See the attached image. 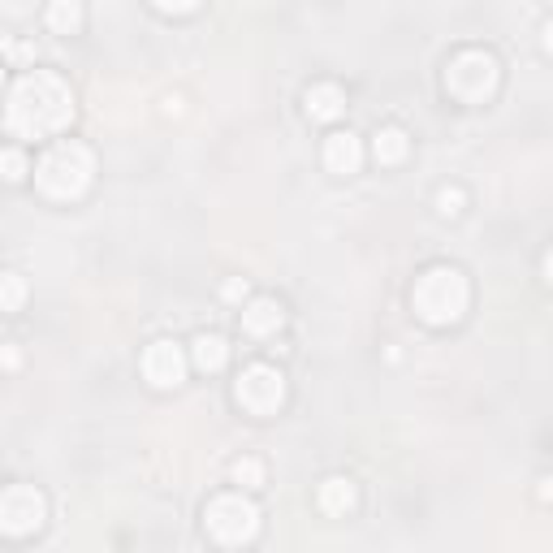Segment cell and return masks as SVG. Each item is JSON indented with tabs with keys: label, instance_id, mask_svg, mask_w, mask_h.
I'll return each mask as SVG.
<instances>
[{
	"label": "cell",
	"instance_id": "cell-15",
	"mask_svg": "<svg viewBox=\"0 0 553 553\" xmlns=\"http://www.w3.org/2000/svg\"><path fill=\"white\" fill-rule=\"evenodd\" d=\"M43 18H48V26H52L57 35H74L82 26V5L79 0H52Z\"/></svg>",
	"mask_w": 553,
	"mask_h": 553
},
{
	"label": "cell",
	"instance_id": "cell-25",
	"mask_svg": "<svg viewBox=\"0 0 553 553\" xmlns=\"http://www.w3.org/2000/svg\"><path fill=\"white\" fill-rule=\"evenodd\" d=\"M0 79H5V70H0Z\"/></svg>",
	"mask_w": 553,
	"mask_h": 553
},
{
	"label": "cell",
	"instance_id": "cell-7",
	"mask_svg": "<svg viewBox=\"0 0 553 553\" xmlns=\"http://www.w3.org/2000/svg\"><path fill=\"white\" fill-rule=\"evenodd\" d=\"M43 519H48V497L35 484H9L0 489V536H22L40 532Z\"/></svg>",
	"mask_w": 553,
	"mask_h": 553
},
{
	"label": "cell",
	"instance_id": "cell-1",
	"mask_svg": "<svg viewBox=\"0 0 553 553\" xmlns=\"http://www.w3.org/2000/svg\"><path fill=\"white\" fill-rule=\"evenodd\" d=\"M74 121V91L52 70H26L5 104V126L18 138H52Z\"/></svg>",
	"mask_w": 553,
	"mask_h": 553
},
{
	"label": "cell",
	"instance_id": "cell-12",
	"mask_svg": "<svg viewBox=\"0 0 553 553\" xmlns=\"http://www.w3.org/2000/svg\"><path fill=\"white\" fill-rule=\"evenodd\" d=\"M320 511L324 514H351L359 506V489H355V480L351 475H329L324 484H320Z\"/></svg>",
	"mask_w": 553,
	"mask_h": 553
},
{
	"label": "cell",
	"instance_id": "cell-23",
	"mask_svg": "<svg viewBox=\"0 0 553 553\" xmlns=\"http://www.w3.org/2000/svg\"><path fill=\"white\" fill-rule=\"evenodd\" d=\"M160 14H195V5H173V0H160Z\"/></svg>",
	"mask_w": 553,
	"mask_h": 553
},
{
	"label": "cell",
	"instance_id": "cell-13",
	"mask_svg": "<svg viewBox=\"0 0 553 553\" xmlns=\"http://www.w3.org/2000/svg\"><path fill=\"white\" fill-rule=\"evenodd\" d=\"M191 359H195L199 372H220L230 363V342L220 333H195L191 342Z\"/></svg>",
	"mask_w": 553,
	"mask_h": 553
},
{
	"label": "cell",
	"instance_id": "cell-22",
	"mask_svg": "<svg viewBox=\"0 0 553 553\" xmlns=\"http://www.w3.org/2000/svg\"><path fill=\"white\" fill-rule=\"evenodd\" d=\"M160 108H164V117H178V113H182V96H164V99H160Z\"/></svg>",
	"mask_w": 553,
	"mask_h": 553
},
{
	"label": "cell",
	"instance_id": "cell-5",
	"mask_svg": "<svg viewBox=\"0 0 553 553\" xmlns=\"http://www.w3.org/2000/svg\"><path fill=\"white\" fill-rule=\"evenodd\" d=\"M203 532L220 549H242L259 536V506L242 493H217L203 506Z\"/></svg>",
	"mask_w": 553,
	"mask_h": 553
},
{
	"label": "cell",
	"instance_id": "cell-16",
	"mask_svg": "<svg viewBox=\"0 0 553 553\" xmlns=\"http://www.w3.org/2000/svg\"><path fill=\"white\" fill-rule=\"evenodd\" d=\"M22 303H26V276L0 273V312H22Z\"/></svg>",
	"mask_w": 553,
	"mask_h": 553
},
{
	"label": "cell",
	"instance_id": "cell-10",
	"mask_svg": "<svg viewBox=\"0 0 553 553\" xmlns=\"http://www.w3.org/2000/svg\"><path fill=\"white\" fill-rule=\"evenodd\" d=\"M281 324H286V312L276 298H251L242 307V333L247 337H276Z\"/></svg>",
	"mask_w": 553,
	"mask_h": 553
},
{
	"label": "cell",
	"instance_id": "cell-8",
	"mask_svg": "<svg viewBox=\"0 0 553 553\" xmlns=\"http://www.w3.org/2000/svg\"><path fill=\"white\" fill-rule=\"evenodd\" d=\"M143 376L156 385V389H173L186 380V351H182L173 337H156L147 351H143Z\"/></svg>",
	"mask_w": 553,
	"mask_h": 553
},
{
	"label": "cell",
	"instance_id": "cell-20",
	"mask_svg": "<svg viewBox=\"0 0 553 553\" xmlns=\"http://www.w3.org/2000/svg\"><path fill=\"white\" fill-rule=\"evenodd\" d=\"M0 368H9V372L22 368V351L14 346V342H5V346H0Z\"/></svg>",
	"mask_w": 553,
	"mask_h": 553
},
{
	"label": "cell",
	"instance_id": "cell-17",
	"mask_svg": "<svg viewBox=\"0 0 553 553\" xmlns=\"http://www.w3.org/2000/svg\"><path fill=\"white\" fill-rule=\"evenodd\" d=\"M230 475H234V484H242V489H259V484H264V463L251 455H242L230 463Z\"/></svg>",
	"mask_w": 553,
	"mask_h": 553
},
{
	"label": "cell",
	"instance_id": "cell-11",
	"mask_svg": "<svg viewBox=\"0 0 553 553\" xmlns=\"http://www.w3.org/2000/svg\"><path fill=\"white\" fill-rule=\"evenodd\" d=\"M303 108H307L312 121H333V117H342V108H346V91H342L337 82H312L307 96H303Z\"/></svg>",
	"mask_w": 553,
	"mask_h": 553
},
{
	"label": "cell",
	"instance_id": "cell-3",
	"mask_svg": "<svg viewBox=\"0 0 553 553\" xmlns=\"http://www.w3.org/2000/svg\"><path fill=\"white\" fill-rule=\"evenodd\" d=\"M91 178H96V156H91V147L79 143V138L52 143L40 156V164H35V186L48 199H61V203L79 199L91 186Z\"/></svg>",
	"mask_w": 553,
	"mask_h": 553
},
{
	"label": "cell",
	"instance_id": "cell-18",
	"mask_svg": "<svg viewBox=\"0 0 553 553\" xmlns=\"http://www.w3.org/2000/svg\"><path fill=\"white\" fill-rule=\"evenodd\" d=\"M31 173V160L22 147H0V178L5 182H22Z\"/></svg>",
	"mask_w": 553,
	"mask_h": 553
},
{
	"label": "cell",
	"instance_id": "cell-2",
	"mask_svg": "<svg viewBox=\"0 0 553 553\" xmlns=\"http://www.w3.org/2000/svg\"><path fill=\"white\" fill-rule=\"evenodd\" d=\"M467 303H472V286H467L463 268H455V264H433V268H424V273L415 276L411 307L424 324L445 329V324L463 320Z\"/></svg>",
	"mask_w": 553,
	"mask_h": 553
},
{
	"label": "cell",
	"instance_id": "cell-14",
	"mask_svg": "<svg viewBox=\"0 0 553 553\" xmlns=\"http://www.w3.org/2000/svg\"><path fill=\"white\" fill-rule=\"evenodd\" d=\"M407 152H411V135H407L402 126H380L372 135V156L380 160V164H402Z\"/></svg>",
	"mask_w": 553,
	"mask_h": 553
},
{
	"label": "cell",
	"instance_id": "cell-9",
	"mask_svg": "<svg viewBox=\"0 0 553 553\" xmlns=\"http://www.w3.org/2000/svg\"><path fill=\"white\" fill-rule=\"evenodd\" d=\"M359 164H363V138L355 130H333L324 138V169L329 173L351 178V173H359Z\"/></svg>",
	"mask_w": 553,
	"mask_h": 553
},
{
	"label": "cell",
	"instance_id": "cell-19",
	"mask_svg": "<svg viewBox=\"0 0 553 553\" xmlns=\"http://www.w3.org/2000/svg\"><path fill=\"white\" fill-rule=\"evenodd\" d=\"M463 203H467L463 186H441V191H436V212H441V217H458Z\"/></svg>",
	"mask_w": 553,
	"mask_h": 553
},
{
	"label": "cell",
	"instance_id": "cell-24",
	"mask_svg": "<svg viewBox=\"0 0 553 553\" xmlns=\"http://www.w3.org/2000/svg\"><path fill=\"white\" fill-rule=\"evenodd\" d=\"M9 43H14V40H9V35L0 31V52H9Z\"/></svg>",
	"mask_w": 553,
	"mask_h": 553
},
{
	"label": "cell",
	"instance_id": "cell-21",
	"mask_svg": "<svg viewBox=\"0 0 553 553\" xmlns=\"http://www.w3.org/2000/svg\"><path fill=\"white\" fill-rule=\"evenodd\" d=\"M220 295H225V298H242V295H247V281H242V276H230Z\"/></svg>",
	"mask_w": 553,
	"mask_h": 553
},
{
	"label": "cell",
	"instance_id": "cell-6",
	"mask_svg": "<svg viewBox=\"0 0 553 553\" xmlns=\"http://www.w3.org/2000/svg\"><path fill=\"white\" fill-rule=\"evenodd\" d=\"M234 398L247 415H273L286 402V376L273 363H247L234 380Z\"/></svg>",
	"mask_w": 553,
	"mask_h": 553
},
{
	"label": "cell",
	"instance_id": "cell-4",
	"mask_svg": "<svg viewBox=\"0 0 553 553\" xmlns=\"http://www.w3.org/2000/svg\"><path fill=\"white\" fill-rule=\"evenodd\" d=\"M497 87H501V65H497L493 52L463 48L445 61V91L458 104H484V99L497 96Z\"/></svg>",
	"mask_w": 553,
	"mask_h": 553
}]
</instances>
